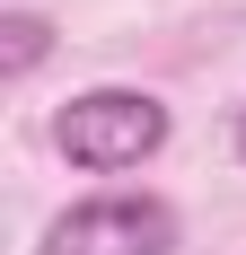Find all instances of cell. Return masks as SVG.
<instances>
[{
	"instance_id": "obj_1",
	"label": "cell",
	"mask_w": 246,
	"mask_h": 255,
	"mask_svg": "<svg viewBox=\"0 0 246 255\" xmlns=\"http://www.w3.org/2000/svg\"><path fill=\"white\" fill-rule=\"evenodd\" d=\"M53 141L88 176H123V167H141V158L167 150V106L149 88H88V97H71L53 115Z\"/></svg>"
},
{
	"instance_id": "obj_2",
	"label": "cell",
	"mask_w": 246,
	"mask_h": 255,
	"mask_svg": "<svg viewBox=\"0 0 246 255\" xmlns=\"http://www.w3.org/2000/svg\"><path fill=\"white\" fill-rule=\"evenodd\" d=\"M176 211L158 194H88L44 229V255H176Z\"/></svg>"
},
{
	"instance_id": "obj_3",
	"label": "cell",
	"mask_w": 246,
	"mask_h": 255,
	"mask_svg": "<svg viewBox=\"0 0 246 255\" xmlns=\"http://www.w3.org/2000/svg\"><path fill=\"white\" fill-rule=\"evenodd\" d=\"M44 53H53V18H35V9H9L0 18V79H26Z\"/></svg>"
},
{
	"instance_id": "obj_4",
	"label": "cell",
	"mask_w": 246,
	"mask_h": 255,
	"mask_svg": "<svg viewBox=\"0 0 246 255\" xmlns=\"http://www.w3.org/2000/svg\"><path fill=\"white\" fill-rule=\"evenodd\" d=\"M238 158H246V106H238Z\"/></svg>"
}]
</instances>
